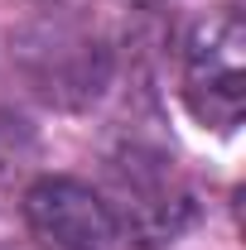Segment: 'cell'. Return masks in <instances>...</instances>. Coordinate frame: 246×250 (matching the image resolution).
<instances>
[{
    "label": "cell",
    "instance_id": "cell-3",
    "mask_svg": "<svg viewBox=\"0 0 246 250\" xmlns=\"http://www.w3.org/2000/svg\"><path fill=\"white\" fill-rule=\"evenodd\" d=\"M25 226L39 250H116L121 231L106 197L77 178H39L25 192Z\"/></svg>",
    "mask_w": 246,
    "mask_h": 250
},
{
    "label": "cell",
    "instance_id": "cell-1",
    "mask_svg": "<svg viewBox=\"0 0 246 250\" xmlns=\"http://www.w3.org/2000/svg\"><path fill=\"white\" fill-rule=\"evenodd\" d=\"M111 217L116 231L130 236L140 250L169 246L193 217V197L184 178L174 173V159L150 154V149H125L111 159Z\"/></svg>",
    "mask_w": 246,
    "mask_h": 250
},
{
    "label": "cell",
    "instance_id": "cell-2",
    "mask_svg": "<svg viewBox=\"0 0 246 250\" xmlns=\"http://www.w3.org/2000/svg\"><path fill=\"white\" fill-rule=\"evenodd\" d=\"M188 111L213 130H237L246 106V24L237 10L208 15L184 43Z\"/></svg>",
    "mask_w": 246,
    "mask_h": 250
}]
</instances>
